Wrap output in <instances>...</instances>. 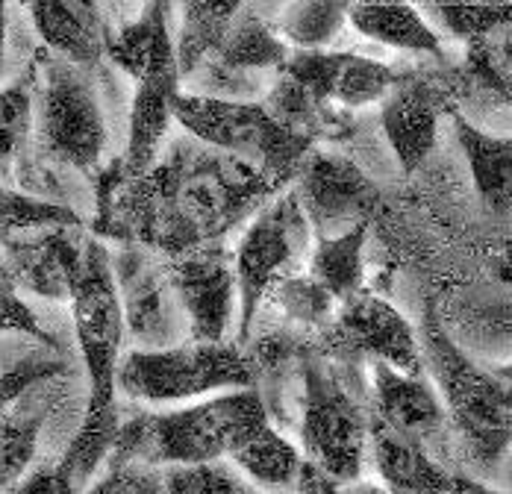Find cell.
<instances>
[{
    "mask_svg": "<svg viewBox=\"0 0 512 494\" xmlns=\"http://www.w3.org/2000/svg\"><path fill=\"white\" fill-rule=\"evenodd\" d=\"M0 333H18V336L36 339L42 345L56 347L51 333L42 327L39 315L21 297V289L15 286V277H12L3 253H0Z\"/></svg>",
    "mask_w": 512,
    "mask_h": 494,
    "instance_id": "obj_32",
    "label": "cell"
},
{
    "mask_svg": "<svg viewBox=\"0 0 512 494\" xmlns=\"http://www.w3.org/2000/svg\"><path fill=\"white\" fill-rule=\"evenodd\" d=\"M77 230L80 227H42L0 239L15 286L48 300H71L86 247L83 236L77 239Z\"/></svg>",
    "mask_w": 512,
    "mask_h": 494,
    "instance_id": "obj_15",
    "label": "cell"
},
{
    "mask_svg": "<svg viewBox=\"0 0 512 494\" xmlns=\"http://www.w3.org/2000/svg\"><path fill=\"white\" fill-rule=\"evenodd\" d=\"M301 447L330 483H357L368 450V418L324 362L304 368Z\"/></svg>",
    "mask_w": 512,
    "mask_h": 494,
    "instance_id": "obj_9",
    "label": "cell"
},
{
    "mask_svg": "<svg viewBox=\"0 0 512 494\" xmlns=\"http://www.w3.org/2000/svg\"><path fill=\"white\" fill-rule=\"evenodd\" d=\"M9 6L0 0V77H3V65H6V27H9Z\"/></svg>",
    "mask_w": 512,
    "mask_h": 494,
    "instance_id": "obj_36",
    "label": "cell"
},
{
    "mask_svg": "<svg viewBox=\"0 0 512 494\" xmlns=\"http://www.w3.org/2000/svg\"><path fill=\"white\" fill-rule=\"evenodd\" d=\"M348 21L362 39L410 53L442 59V36L427 24L424 12L412 3H351Z\"/></svg>",
    "mask_w": 512,
    "mask_h": 494,
    "instance_id": "obj_23",
    "label": "cell"
},
{
    "mask_svg": "<svg viewBox=\"0 0 512 494\" xmlns=\"http://www.w3.org/2000/svg\"><path fill=\"white\" fill-rule=\"evenodd\" d=\"M183 21L180 33L174 39V56H177V74L180 86L215 56L221 48L233 18L239 15L242 3H206V0H192L183 3Z\"/></svg>",
    "mask_w": 512,
    "mask_h": 494,
    "instance_id": "obj_25",
    "label": "cell"
},
{
    "mask_svg": "<svg viewBox=\"0 0 512 494\" xmlns=\"http://www.w3.org/2000/svg\"><path fill=\"white\" fill-rule=\"evenodd\" d=\"M418 9L427 12L424 18L439 36L445 33L465 45L507 33L512 18L510 3H424Z\"/></svg>",
    "mask_w": 512,
    "mask_h": 494,
    "instance_id": "obj_28",
    "label": "cell"
},
{
    "mask_svg": "<svg viewBox=\"0 0 512 494\" xmlns=\"http://www.w3.org/2000/svg\"><path fill=\"white\" fill-rule=\"evenodd\" d=\"M268 295H274V303L292 318V321H301V324H315V327H327L339 309V303L327 295L307 271L289 277V280H280Z\"/></svg>",
    "mask_w": 512,
    "mask_h": 494,
    "instance_id": "obj_31",
    "label": "cell"
},
{
    "mask_svg": "<svg viewBox=\"0 0 512 494\" xmlns=\"http://www.w3.org/2000/svg\"><path fill=\"white\" fill-rule=\"evenodd\" d=\"M421 368L430 371L436 383V395L445 406L462 445L468 453L495 468L510 447V383L498 374L480 368L445 330L436 303L424 306L421 330H418Z\"/></svg>",
    "mask_w": 512,
    "mask_h": 494,
    "instance_id": "obj_4",
    "label": "cell"
},
{
    "mask_svg": "<svg viewBox=\"0 0 512 494\" xmlns=\"http://www.w3.org/2000/svg\"><path fill=\"white\" fill-rule=\"evenodd\" d=\"M18 148H21V145H18V142H15V139H12V136L3 130V127H0V159L12 156V153H15Z\"/></svg>",
    "mask_w": 512,
    "mask_h": 494,
    "instance_id": "obj_37",
    "label": "cell"
},
{
    "mask_svg": "<svg viewBox=\"0 0 512 494\" xmlns=\"http://www.w3.org/2000/svg\"><path fill=\"white\" fill-rule=\"evenodd\" d=\"M448 494H507L504 489H492L483 480H474L462 471H448Z\"/></svg>",
    "mask_w": 512,
    "mask_h": 494,
    "instance_id": "obj_35",
    "label": "cell"
},
{
    "mask_svg": "<svg viewBox=\"0 0 512 494\" xmlns=\"http://www.w3.org/2000/svg\"><path fill=\"white\" fill-rule=\"evenodd\" d=\"M265 424L268 409L256 389L204 397L171 412H142L121 421L106 465H215L230 459Z\"/></svg>",
    "mask_w": 512,
    "mask_h": 494,
    "instance_id": "obj_3",
    "label": "cell"
},
{
    "mask_svg": "<svg viewBox=\"0 0 512 494\" xmlns=\"http://www.w3.org/2000/svg\"><path fill=\"white\" fill-rule=\"evenodd\" d=\"M371 377H374V403H377L374 418L380 424L424 447L436 436H442L448 424L445 406L436 389L421 374H401L383 362H374Z\"/></svg>",
    "mask_w": 512,
    "mask_h": 494,
    "instance_id": "obj_16",
    "label": "cell"
},
{
    "mask_svg": "<svg viewBox=\"0 0 512 494\" xmlns=\"http://www.w3.org/2000/svg\"><path fill=\"white\" fill-rule=\"evenodd\" d=\"M286 186L289 180L245 159L180 139L136 180H121L112 168H101L95 233L174 259L221 245L227 233L251 221Z\"/></svg>",
    "mask_w": 512,
    "mask_h": 494,
    "instance_id": "obj_1",
    "label": "cell"
},
{
    "mask_svg": "<svg viewBox=\"0 0 512 494\" xmlns=\"http://www.w3.org/2000/svg\"><path fill=\"white\" fill-rule=\"evenodd\" d=\"M80 224H83L80 215L65 203L30 198L0 186V239L27 230H42V227H80Z\"/></svg>",
    "mask_w": 512,
    "mask_h": 494,
    "instance_id": "obj_30",
    "label": "cell"
},
{
    "mask_svg": "<svg viewBox=\"0 0 512 494\" xmlns=\"http://www.w3.org/2000/svg\"><path fill=\"white\" fill-rule=\"evenodd\" d=\"M168 283L189 324V342H224L236 318V271L224 245L198 247L165 262Z\"/></svg>",
    "mask_w": 512,
    "mask_h": 494,
    "instance_id": "obj_13",
    "label": "cell"
},
{
    "mask_svg": "<svg viewBox=\"0 0 512 494\" xmlns=\"http://www.w3.org/2000/svg\"><path fill=\"white\" fill-rule=\"evenodd\" d=\"M168 9H171L168 3H145L133 21L115 30L106 27L103 56H109L127 77H133L136 86L177 74L174 36L168 30Z\"/></svg>",
    "mask_w": 512,
    "mask_h": 494,
    "instance_id": "obj_18",
    "label": "cell"
},
{
    "mask_svg": "<svg viewBox=\"0 0 512 494\" xmlns=\"http://www.w3.org/2000/svg\"><path fill=\"white\" fill-rule=\"evenodd\" d=\"M30 136L51 162L77 168L89 177L101 174L106 118L89 68L53 53L39 62Z\"/></svg>",
    "mask_w": 512,
    "mask_h": 494,
    "instance_id": "obj_6",
    "label": "cell"
},
{
    "mask_svg": "<svg viewBox=\"0 0 512 494\" xmlns=\"http://www.w3.org/2000/svg\"><path fill=\"white\" fill-rule=\"evenodd\" d=\"M6 494H83V489L68 477V471L53 462L33 468L18 486H12Z\"/></svg>",
    "mask_w": 512,
    "mask_h": 494,
    "instance_id": "obj_34",
    "label": "cell"
},
{
    "mask_svg": "<svg viewBox=\"0 0 512 494\" xmlns=\"http://www.w3.org/2000/svg\"><path fill=\"white\" fill-rule=\"evenodd\" d=\"M65 362L62 359H53V356H24L18 359L15 365H9L3 374H0V421L3 415L9 412V406L18 400L21 395H27L30 389L42 386V383H51L53 377L65 374Z\"/></svg>",
    "mask_w": 512,
    "mask_h": 494,
    "instance_id": "obj_33",
    "label": "cell"
},
{
    "mask_svg": "<svg viewBox=\"0 0 512 494\" xmlns=\"http://www.w3.org/2000/svg\"><path fill=\"white\" fill-rule=\"evenodd\" d=\"M368 239V224L351 233H342L336 239H315L309 250L307 271L309 277L333 297L336 303H345L348 297L362 292V247Z\"/></svg>",
    "mask_w": 512,
    "mask_h": 494,
    "instance_id": "obj_26",
    "label": "cell"
},
{
    "mask_svg": "<svg viewBox=\"0 0 512 494\" xmlns=\"http://www.w3.org/2000/svg\"><path fill=\"white\" fill-rule=\"evenodd\" d=\"M242 480L224 465H145L118 462L106 465L83 494H236Z\"/></svg>",
    "mask_w": 512,
    "mask_h": 494,
    "instance_id": "obj_17",
    "label": "cell"
},
{
    "mask_svg": "<svg viewBox=\"0 0 512 494\" xmlns=\"http://www.w3.org/2000/svg\"><path fill=\"white\" fill-rule=\"evenodd\" d=\"M312 230L295 192H280L248 221L233 253L239 295V342L251 336L256 312L268 292L307 268Z\"/></svg>",
    "mask_w": 512,
    "mask_h": 494,
    "instance_id": "obj_8",
    "label": "cell"
},
{
    "mask_svg": "<svg viewBox=\"0 0 512 494\" xmlns=\"http://www.w3.org/2000/svg\"><path fill=\"white\" fill-rule=\"evenodd\" d=\"M348 494H386V492H377V489H357V492H348Z\"/></svg>",
    "mask_w": 512,
    "mask_h": 494,
    "instance_id": "obj_38",
    "label": "cell"
},
{
    "mask_svg": "<svg viewBox=\"0 0 512 494\" xmlns=\"http://www.w3.org/2000/svg\"><path fill=\"white\" fill-rule=\"evenodd\" d=\"M448 118L454 124V136L460 142L474 189L480 200L498 212L510 215L512 200V139L510 136H492L483 127L471 124L454 106L448 109Z\"/></svg>",
    "mask_w": 512,
    "mask_h": 494,
    "instance_id": "obj_22",
    "label": "cell"
},
{
    "mask_svg": "<svg viewBox=\"0 0 512 494\" xmlns=\"http://www.w3.org/2000/svg\"><path fill=\"white\" fill-rule=\"evenodd\" d=\"M39 39L80 68H92L106 48V15L101 3L89 0H36L24 6Z\"/></svg>",
    "mask_w": 512,
    "mask_h": 494,
    "instance_id": "obj_19",
    "label": "cell"
},
{
    "mask_svg": "<svg viewBox=\"0 0 512 494\" xmlns=\"http://www.w3.org/2000/svg\"><path fill=\"white\" fill-rule=\"evenodd\" d=\"M180 77H159L136 86L133 106H130V136L121 159H115L109 168L121 180H136L154 168L162 153V142L171 127V100L180 92Z\"/></svg>",
    "mask_w": 512,
    "mask_h": 494,
    "instance_id": "obj_20",
    "label": "cell"
},
{
    "mask_svg": "<svg viewBox=\"0 0 512 494\" xmlns=\"http://www.w3.org/2000/svg\"><path fill=\"white\" fill-rule=\"evenodd\" d=\"M254 365L230 342H180L159 350H127L118 359V392L142 403L201 400L215 392L254 389Z\"/></svg>",
    "mask_w": 512,
    "mask_h": 494,
    "instance_id": "obj_5",
    "label": "cell"
},
{
    "mask_svg": "<svg viewBox=\"0 0 512 494\" xmlns=\"http://www.w3.org/2000/svg\"><path fill=\"white\" fill-rule=\"evenodd\" d=\"M295 198L307 218L312 239H336L365 227L380 206V189L371 177L336 150L309 148L295 168Z\"/></svg>",
    "mask_w": 512,
    "mask_h": 494,
    "instance_id": "obj_10",
    "label": "cell"
},
{
    "mask_svg": "<svg viewBox=\"0 0 512 494\" xmlns=\"http://www.w3.org/2000/svg\"><path fill=\"white\" fill-rule=\"evenodd\" d=\"M451 100L433 77L401 74L389 95L380 100V124L401 162L404 174H415L436 148L439 121L448 115Z\"/></svg>",
    "mask_w": 512,
    "mask_h": 494,
    "instance_id": "obj_14",
    "label": "cell"
},
{
    "mask_svg": "<svg viewBox=\"0 0 512 494\" xmlns=\"http://www.w3.org/2000/svg\"><path fill=\"white\" fill-rule=\"evenodd\" d=\"M68 303L74 312L77 345L89 374V400L83 424L65 447L59 465L80 489H86L106 465L109 450L121 430L115 371L124 347V318L112 280L109 250L103 247L101 239H86L83 268Z\"/></svg>",
    "mask_w": 512,
    "mask_h": 494,
    "instance_id": "obj_2",
    "label": "cell"
},
{
    "mask_svg": "<svg viewBox=\"0 0 512 494\" xmlns=\"http://www.w3.org/2000/svg\"><path fill=\"white\" fill-rule=\"evenodd\" d=\"M109 262L121 303L124 336L130 333L139 350L189 342L186 315L168 283L165 265L156 262L154 253L145 247L121 245L115 256L109 253Z\"/></svg>",
    "mask_w": 512,
    "mask_h": 494,
    "instance_id": "obj_11",
    "label": "cell"
},
{
    "mask_svg": "<svg viewBox=\"0 0 512 494\" xmlns=\"http://www.w3.org/2000/svg\"><path fill=\"white\" fill-rule=\"evenodd\" d=\"M348 21V3H289L274 24L277 36L298 50H327Z\"/></svg>",
    "mask_w": 512,
    "mask_h": 494,
    "instance_id": "obj_29",
    "label": "cell"
},
{
    "mask_svg": "<svg viewBox=\"0 0 512 494\" xmlns=\"http://www.w3.org/2000/svg\"><path fill=\"white\" fill-rule=\"evenodd\" d=\"M368 447L386 494H448V471L430 450L398 436L377 418L368 421Z\"/></svg>",
    "mask_w": 512,
    "mask_h": 494,
    "instance_id": "obj_21",
    "label": "cell"
},
{
    "mask_svg": "<svg viewBox=\"0 0 512 494\" xmlns=\"http://www.w3.org/2000/svg\"><path fill=\"white\" fill-rule=\"evenodd\" d=\"M230 459L251 483H256L259 489H268V492H283V489L295 486L301 465H304L301 450L286 436H280L271 424L256 430Z\"/></svg>",
    "mask_w": 512,
    "mask_h": 494,
    "instance_id": "obj_27",
    "label": "cell"
},
{
    "mask_svg": "<svg viewBox=\"0 0 512 494\" xmlns=\"http://www.w3.org/2000/svg\"><path fill=\"white\" fill-rule=\"evenodd\" d=\"M171 118L206 148L245 159L256 168L292 180L295 168L315 142L283 127L265 103L206 98L180 89L171 100Z\"/></svg>",
    "mask_w": 512,
    "mask_h": 494,
    "instance_id": "obj_7",
    "label": "cell"
},
{
    "mask_svg": "<svg viewBox=\"0 0 512 494\" xmlns=\"http://www.w3.org/2000/svg\"><path fill=\"white\" fill-rule=\"evenodd\" d=\"M327 350L342 359H371L383 362L401 374H421L418 333L412 324L383 297L357 292L339 303L333 321L324 327Z\"/></svg>",
    "mask_w": 512,
    "mask_h": 494,
    "instance_id": "obj_12",
    "label": "cell"
},
{
    "mask_svg": "<svg viewBox=\"0 0 512 494\" xmlns=\"http://www.w3.org/2000/svg\"><path fill=\"white\" fill-rule=\"evenodd\" d=\"M48 383L21 395L0 421V494L18 486L36 462L39 436L48 421L51 400L42 395Z\"/></svg>",
    "mask_w": 512,
    "mask_h": 494,
    "instance_id": "obj_24",
    "label": "cell"
}]
</instances>
